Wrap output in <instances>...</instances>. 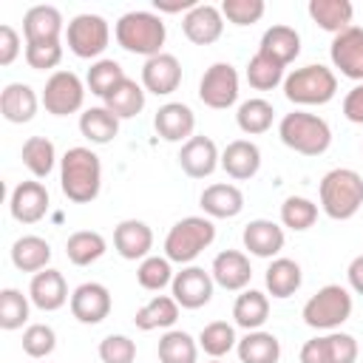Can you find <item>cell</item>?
Wrapping results in <instances>:
<instances>
[{"label":"cell","instance_id":"obj_38","mask_svg":"<svg viewBox=\"0 0 363 363\" xmlns=\"http://www.w3.org/2000/svg\"><path fill=\"white\" fill-rule=\"evenodd\" d=\"M20 159H23L26 170L34 179H45L54 170V164H57V147H54V142L48 136H28L23 142Z\"/></svg>","mask_w":363,"mask_h":363},{"label":"cell","instance_id":"obj_27","mask_svg":"<svg viewBox=\"0 0 363 363\" xmlns=\"http://www.w3.org/2000/svg\"><path fill=\"white\" fill-rule=\"evenodd\" d=\"M258 54L275 60L278 65H289L295 62V57L301 54V34L292 28V26H269L264 34H261V43H258Z\"/></svg>","mask_w":363,"mask_h":363},{"label":"cell","instance_id":"obj_15","mask_svg":"<svg viewBox=\"0 0 363 363\" xmlns=\"http://www.w3.org/2000/svg\"><path fill=\"white\" fill-rule=\"evenodd\" d=\"M182 31L193 45H213L224 34V14L213 3H196L182 17Z\"/></svg>","mask_w":363,"mask_h":363},{"label":"cell","instance_id":"obj_54","mask_svg":"<svg viewBox=\"0 0 363 363\" xmlns=\"http://www.w3.org/2000/svg\"><path fill=\"white\" fill-rule=\"evenodd\" d=\"M196 6V0H182V3H164V0H156V14H162V11H170V14H179V11H190Z\"/></svg>","mask_w":363,"mask_h":363},{"label":"cell","instance_id":"obj_23","mask_svg":"<svg viewBox=\"0 0 363 363\" xmlns=\"http://www.w3.org/2000/svg\"><path fill=\"white\" fill-rule=\"evenodd\" d=\"M153 128L164 142H182L184 145L196 130V113L184 102H164L153 116Z\"/></svg>","mask_w":363,"mask_h":363},{"label":"cell","instance_id":"obj_8","mask_svg":"<svg viewBox=\"0 0 363 363\" xmlns=\"http://www.w3.org/2000/svg\"><path fill=\"white\" fill-rule=\"evenodd\" d=\"M65 43L68 51L79 60H102V51L111 43V26L102 14H77L68 26H65Z\"/></svg>","mask_w":363,"mask_h":363},{"label":"cell","instance_id":"obj_49","mask_svg":"<svg viewBox=\"0 0 363 363\" xmlns=\"http://www.w3.org/2000/svg\"><path fill=\"white\" fill-rule=\"evenodd\" d=\"M99 360L102 363H133L136 360V343L128 335H108L99 340Z\"/></svg>","mask_w":363,"mask_h":363},{"label":"cell","instance_id":"obj_16","mask_svg":"<svg viewBox=\"0 0 363 363\" xmlns=\"http://www.w3.org/2000/svg\"><path fill=\"white\" fill-rule=\"evenodd\" d=\"M48 204H51L48 190H45V184L37 182V179L20 182V184L11 190V199H9L11 218L20 221V224H37L40 218H45Z\"/></svg>","mask_w":363,"mask_h":363},{"label":"cell","instance_id":"obj_17","mask_svg":"<svg viewBox=\"0 0 363 363\" xmlns=\"http://www.w3.org/2000/svg\"><path fill=\"white\" fill-rule=\"evenodd\" d=\"M179 167L190 179H207L221 167V153L210 136H190L179 150Z\"/></svg>","mask_w":363,"mask_h":363},{"label":"cell","instance_id":"obj_43","mask_svg":"<svg viewBox=\"0 0 363 363\" xmlns=\"http://www.w3.org/2000/svg\"><path fill=\"white\" fill-rule=\"evenodd\" d=\"M318 221V204L306 196H286L281 204V224L292 233H303Z\"/></svg>","mask_w":363,"mask_h":363},{"label":"cell","instance_id":"obj_48","mask_svg":"<svg viewBox=\"0 0 363 363\" xmlns=\"http://www.w3.org/2000/svg\"><path fill=\"white\" fill-rule=\"evenodd\" d=\"M218 9L224 14V20L233 23V26H252L267 11L264 0H224Z\"/></svg>","mask_w":363,"mask_h":363},{"label":"cell","instance_id":"obj_11","mask_svg":"<svg viewBox=\"0 0 363 363\" xmlns=\"http://www.w3.org/2000/svg\"><path fill=\"white\" fill-rule=\"evenodd\" d=\"M199 99L213 111H227L238 99V71L230 62H213L199 79Z\"/></svg>","mask_w":363,"mask_h":363},{"label":"cell","instance_id":"obj_13","mask_svg":"<svg viewBox=\"0 0 363 363\" xmlns=\"http://www.w3.org/2000/svg\"><path fill=\"white\" fill-rule=\"evenodd\" d=\"M68 306H71V315H74L79 323L96 326V323H102V320L111 315L113 301H111V292H108L105 284H99V281H85V284H79V286L71 292Z\"/></svg>","mask_w":363,"mask_h":363},{"label":"cell","instance_id":"obj_1","mask_svg":"<svg viewBox=\"0 0 363 363\" xmlns=\"http://www.w3.org/2000/svg\"><path fill=\"white\" fill-rule=\"evenodd\" d=\"M60 190L74 204H88L102 190V162L91 147H68L60 159Z\"/></svg>","mask_w":363,"mask_h":363},{"label":"cell","instance_id":"obj_40","mask_svg":"<svg viewBox=\"0 0 363 363\" xmlns=\"http://www.w3.org/2000/svg\"><path fill=\"white\" fill-rule=\"evenodd\" d=\"M272 119H275V108L272 102L261 99V96H252V99H244L238 105V113H235V125L241 133L247 136H258V133H267L272 128Z\"/></svg>","mask_w":363,"mask_h":363},{"label":"cell","instance_id":"obj_46","mask_svg":"<svg viewBox=\"0 0 363 363\" xmlns=\"http://www.w3.org/2000/svg\"><path fill=\"white\" fill-rule=\"evenodd\" d=\"M173 267H170V261L164 258V255H147L145 261H139V267H136V281H139V286L142 289H147V292H159V289H164L167 284H173Z\"/></svg>","mask_w":363,"mask_h":363},{"label":"cell","instance_id":"obj_22","mask_svg":"<svg viewBox=\"0 0 363 363\" xmlns=\"http://www.w3.org/2000/svg\"><path fill=\"white\" fill-rule=\"evenodd\" d=\"M28 298L37 309L43 312H57L62 309L71 295H68V284H65V275L60 269H43V272H34L31 284H28Z\"/></svg>","mask_w":363,"mask_h":363},{"label":"cell","instance_id":"obj_41","mask_svg":"<svg viewBox=\"0 0 363 363\" xmlns=\"http://www.w3.org/2000/svg\"><path fill=\"white\" fill-rule=\"evenodd\" d=\"M199 349H204V354H210L213 360H221L224 354H230L238 346L235 329L227 320H210L201 332H199Z\"/></svg>","mask_w":363,"mask_h":363},{"label":"cell","instance_id":"obj_9","mask_svg":"<svg viewBox=\"0 0 363 363\" xmlns=\"http://www.w3.org/2000/svg\"><path fill=\"white\" fill-rule=\"evenodd\" d=\"M40 102H43V108L51 116L77 113V111H82V102H85V82L74 71H65V68L62 71H54L45 79V88H43Z\"/></svg>","mask_w":363,"mask_h":363},{"label":"cell","instance_id":"obj_31","mask_svg":"<svg viewBox=\"0 0 363 363\" xmlns=\"http://www.w3.org/2000/svg\"><path fill=\"white\" fill-rule=\"evenodd\" d=\"M264 284H267V292L272 298H278V301L292 298L303 284L301 264L292 258H272V264L264 272Z\"/></svg>","mask_w":363,"mask_h":363},{"label":"cell","instance_id":"obj_53","mask_svg":"<svg viewBox=\"0 0 363 363\" xmlns=\"http://www.w3.org/2000/svg\"><path fill=\"white\" fill-rule=\"evenodd\" d=\"M346 281H349L352 292L363 295V252L349 261V267H346Z\"/></svg>","mask_w":363,"mask_h":363},{"label":"cell","instance_id":"obj_6","mask_svg":"<svg viewBox=\"0 0 363 363\" xmlns=\"http://www.w3.org/2000/svg\"><path fill=\"white\" fill-rule=\"evenodd\" d=\"M337 94V77L320 62H309L284 77V96L292 105H326Z\"/></svg>","mask_w":363,"mask_h":363},{"label":"cell","instance_id":"obj_21","mask_svg":"<svg viewBox=\"0 0 363 363\" xmlns=\"http://www.w3.org/2000/svg\"><path fill=\"white\" fill-rule=\"evenodd\" d=\"M241 241H244V250L255 258H278V252L286 244V235H284L281 224H275L269 218H252L244 227Z\"/></svg>","mask_w":363,"mask_h":363},{"label":"cell","instance_id":"obj_55","mask_svg":"<svg viewBox=\"0 0 363 363\" xmlns=\"http://www.w3.org/2000/svg\"><path fill=\"white\" fill-rule=\"evenodd\" d=\"M210 363H224V360H210Z\"/></svg>","mask_w":363,"mask_h":363},{"label":"cell","instance_id":"obj_18","mask_svg":"<svg viewBox=\"0 0 363 363\" xmlns=\"http://www.w3.org/2000/svg\"><path fill=\"white\" fill-rule=\"evenodd\" d=\"M210 275H213L216 286H221L227 292H244L252 281V267L241 250H221L213 258Z\"/></svg>","mask_w":363,"mask_h":363},{"label":"cell","instance_id":"obj_5","mask_svg":"<svg viewBox=\"0 0 363 363\" xmlns=\"http://www.w3.org/2000/svg\"><path fill=\"white\" fill-rule=\"evenodd\" d=\"M216 241V224L207 216H184L164 235V258L170 264H193Z\"/></svg>","mask_w":363,"mask_h":363},{"label":"cell","instance_id":"obj_24","mask_svg":"<svg viewBox=\"0 0 363 363\" xmlns=\"http://www.w3.org/2000/svg\"><path fill=\"white\" fill-rule=\"evenodd\" d=\"M221 170L235 182L252 179L261 170V147L250 139H233L221 150Z\"/></svg>","mask_w":363,"mask_h":363},{"label":"cell","instance_id":"obj_12","mask_svg":"<svg viewBox=\"0 0 363 363\" xmlns=\"http://www.w3.org/2000/svg\"><path fill=\"white\" fill-rule=\"evenodd\" d=\"M213 289H216L213 275L204 267H196V264L182 267L173 275V284H170V295L176 298V303L182 309H201V306H207L210 298H213Z\"/></svg>","mask_w":363,"mask_h":363},{"label":"cell","instance_id":"obj_10","mask_svg":"<svg viewBox=\"0 0 363 363\" xmlns=\"http://www.w3.org/2000/svg\"><path fill=\"white\" fill-rule=\"evenodd\" d=\"M301 363H357L360 346L349 332H326L301 346Z\"/></svg>","mask_w":363,"mask_h":363},{"label":"cell","instance_id":"obj_37","mask_svg":"<svg viewBox=\"0 0 363 363\" xmlns=\"http://www.w3.org/2000/svg\"><path fill=\"white\" fill-rule=\"evenodd\" d=\"M79 133L91 142V145H108L116 139L119 133V119L105 108H85L79 113Z\"/></svg>","mask_w":363,"mask_h":363},{"label":"cell","instance_id":"obj_20","mask_svg":"<svg viewBox=\"0 0 363 363\" xmlns=\"http://www.w3.org/2000/svg\"><path fill=\"white\" fill-rule=\"evenodd\" d=\"M113 250L125 261H145L153 250V230L139 218H125L113 227Z\"/></svg>","mask_w":363,"mask_h":363},{"label":"cell","instance_id":"obj_47","mask_svg":"<svg viewBox=\"0 0 363 363\" xmlns=\"http://www.w3.org/2000/svg\"><path fill=\"white\" fill-rule=\"evenodd\" d=\"M57 349V332L48 323H28L23 332V352L34 360L48 357Z\"/></svg>","mask_w":363,"mask_h":363},{"label":"cell","instance_id":"obj_29","mask_svg":"<svg viewBox=\"0 0 363 363\" xmlns=\"http://www.w3.org/2000/svg\"><path fill=\"white\" fill-rule=\"evenodd\" d=\"M182 306L176 303L173 295H153L147 303H142L133 315V326L139 332H156V329H173L179 320Z\"/></svg>","mask_w":363,"mask_h":363},{"label":"cell","instance_id":"obj_28","mask_svg":"<svg viewBox=\"0 0 363 363\" xmlns=\"http://www.w3.org/2000/svg\"><path fill=\"white\" fill-rule=\"evenodd\" d=\"M199 204L207 218H235L244 210V193L230 182H218L201 190Z\"/></svg>","mask_w":363,"mask_h":363},{"label":"cell","instance_id":"obj_42","mask_svg":"<svg viewBox=\"0 0 363 363\" xmlns=\"http://www.w3.org/2000/svg\"><path fill=\"white\" fill-rule=\"evenodd\" d=\"M125 77H128V74L122 71V65H119L116 60L102 57V60L91 62V68H88V74H85V85H88L91 94H96V96L105 99V96H108Z\"/></svg>","mask_w":363,"mask_h":363},{"label":"cell","instance_id":"obj_52","mask_svg":"<svg viewBox=\"0 0 363 363\" xmlns=\"http://www.w3.org/2000/svg\"><path fill=\"white\" fill-rule=\"evenodd\" d=\"M343 116L354 125H363V82H357L346 96H343Z\"/></svg>","mask_w":363,"mask_h":363},{"label":"cell","instance_id":"obj_32","mask_svg":"<svg viewBox=\"0 0 363 363\" xmlns=\"http://www.w3.org/2000/svg\"><path fill=\"white\" fill-rule=\"evenodd\" d=\"M11 264L20 272H43L51 264V244L40 235H20L11 244Z\"/></svg>","mask_w":363,"mask_h":363},{"label":"cell","instance_id":"obj_35","mask_svg":"<svg viewBox=\"0 0 363 363\" xmlns=\"http://www.w3.org/2000/svg\"><path fill=\"white\" fill-rule=\"evenodd\" d=\"M235 352H238L241 363H278L281 360V340L272 332L255 329L238 340Z\"/></svg>","mask_w":363,"mask_h":363},{"label":"cell","instance_id":"obj_45","mask_svg":"<svg viewBox=\"0 0 363 363\" xmlns=\"http://www.w3.org/2000/svg\"><path fill=\"white\" fill-rule=\"evenodd\" d=\"M247 82L255 91H272V88L284 85V65H278L275 60L255 51L252 60L247 62Z\"/></svg>","mask_w":363,"mask_h":363},{"label":"cell","instance_id":"obj_33","mask_svg":"<svg viewBox=\"0 0 363 363\" xmlns=\"http://www.w3.org/2000/svg\"><path fill=\"white\" fill-rule=\"evenodd\" d=\"M145 88L136 82V79H130V77H125L105 99H102V105L122 122V119H133V116H139L142 113V108H145Z\"/></svg>","mask_w":363,"mask_h":363},{"label":"cell","instance_id":"obj_39","mask_svg":"<svg viewBox=\"0 0 363 363\" xmlns=\"http://www.w3.org/2000/svg\"><path fill=\"white\" fill-rule=\"evenodd\" d=\"M159 363H196L199 340L184 329H167L159 337Z\"/></svg>","mask_w":363,"mask_h":363},{"label":"cell","instance_id":"obj_50","mask_svg":"<svg viewBox=\"0 0 363 363\" xmlns=\"http://www.w3.org/2000/svg\"><path fill=\"white\" fill-rule=\"evenodd\" d=\"M26 62L34 71H51L62 62V43H26Z\"/></svg>","mask_w":363,"mask_h":363},{"label":"cell","instance_id":"obj_56","mask_svg":"<svg viewBox=\"0 0 363 363\" xmlns=\"http://www.w3.org/2000/svg\"><path fill=\"white\" fill-rule=\"evenodd\" d=\"M360 150H363V145H360Z\"/></svg>","mask_w":363,"mask_h":363},{"label":"cell","instance_id":"obj_36","mask_svg":"<svg viewBox=\"0 0 363 363\" xmlns=\"http://www.w3.org/2000/svg\"><path fill=\"white\" fill-rule=\"evenodd\" d=\"M108 252V241L96 230H77L65 241V255L74 267H88Z\"/></svg>","mask_w":363,"mask_h":363},{"label":"cell","instance_id":"obj_7","mask_svg":"<svg viewBox=\"0 0 363 363\" xmlns=\"http://www.w3.org/2000/svg\"><path fill=\"white\" fill-rule=\"evenodd\" d=\"M352 292L340 284H326L320 286L301 309V318L309 329L318 332H335L352 318Z\"/></svg>","mask_w":363,"mask_h":363},{"label":"cell","instance_id":"obj_34","mask_svg":"<svg viewBox=\"0 0 363 363\" xmlns=\"http://www.w3.org/2000/svg\"><path fill=\"white\" fill-rule=\"evenodd\" d=\"M267 318H269V298L261 289H244L235 298V303H233L235 326H241L247 332H255L267 323Z\"/></svg>","mask_w":363,"mask_h":363},{"label":"cell","instance_id":"obj_3","mask_svg":"<svg viewBox=\"0 0 363 363\" xmlns=\"http://www.w3.org/2000/svg\"><path fill=\"white\" fill-rule=\"evenodd\" d=\"M320 210L335 221H349L363 207V176L352 167H335L318 187Z\"/></svg>","mask_w":363,"mask_h":363},{"label":"cell","instance_id":"obj_26","mask_svg":"<svg viewBox=\"0 0 363 363\" xmlns=\"http://www.w3.org/2000/svg\"><path fill=\"white\" fill-rule=\"evenodd\" d=\"M37 108H40V96H37V91H34L31 85H26V82H9V85L3 88V94H0V113H3V119L11 122V125H26V122H31L34 113H37Z\"/></svg>","mask_w":363,"mask_h":363},{"label":"cell","instance_id":"obj_4","mask_svg":"<svg viewBox=\"0 0 363 363\" xmlns=\"http://www.w3.org/2000/svg\"><path fill=\"white\" fill-rule=\"evenodd\" d=\"M278 136L281 142L301 153V156H323L332 145V128L323 116L306 113V111H292L278 122Z\"/></svg>","mask_w":363,"mask_h":363},{"label":"cell","instance_id":"obj_30","mask_svg":"<svg viewBox=\"0 0 363 363\" xmlns=\"http://www.w3.org/2000/svg\"><path fill=\"white\" fill-rule=\"evenodd\" d=\"M306 11H309L312 23H315L318 28L329 31V34H340V31H346L349 26H354V23H352L354 6H352L349 0H309Z\"/></svg>","mask_w":363,"mask_h":363},{"label":"cell","instance_id":"obj_14","mask_svg":"<svg viewBox=\"0 0 363 363\" xmlns=\"http://www.w3.org/2000/svg\"><path fill=\"white\" fill-rule=\"evenodd\" d=\"M332 65L352 82H363V28L349 26L346 31L332 37L329 45Z\"/></svg>","mask_w":363,"mask_h":363},{"label":"cell","instance_id":"obj_51","mask_svg":"<svg viewBox=\"0 0 363 363\" xmlns=\"http://www.w3.org/2000/svg\"><path fill=\"white\" fill-rule=\"evenodd\" d=\"M20 57V34L11 26H0V65H11Z\"/></svg>","mask_w":363,"mask_h":363},{"label":"cell","instance_id":"obj_2","mask_svg":"<svg viewBox=\"0 0 363 363\" xmlns=\"http://www.w3.org/2000/svg\"><path fill=\"white\" fill-rule=\"evenodd\" d=\"M116 45L125 48L128 54H139L145 60L162 54V45L167 40V28L162 14L156 11H128L116 20L113 26Z\"/></svg>","mask_w":363,"mask_h":363},{"label":"cell","instance_id":"obj_25","mask_svg":"<svg viewBox=\"0 0 363 363\" xmlns=\"http://www.w3.org/2000/svg\"><path fill=\"white\" fill-rule=\"evenodd\" d=\"M62 31H65V23L57 6H31L23 14L26 43H60Z\"/></svg>","mask_w":363,"mask_h":363},{"label":"cell","instance_id":"obj_19","mask_svg":"<svg viewBox=\"0 0 363 363\" xmlns=\"http://www.w3.org/2000/svg\"><path fill=\"white\" fill-rule=\"evenodd\" d=\"M179 85H182V62L173 54L162 51V54L145 60V65H142V88L147 94L167 96Z\"/></svg>","mask_w":363,"mask_h":363},{"label":"cell","instance_id":"obj_44","mask_svg":"<svg viewBox=\"0 0 363 363\" xmlns=\"http://www.w3.org/2000/svg\"><path fill=\"white\" fill-rule=\"evenodd\" d=\"M28 309H31V298L23 295L14 286L0 289V329L14 332L28 320Z\"/></svg>","mask_w":363,"mask_h":363}]
</instances>
